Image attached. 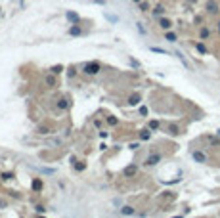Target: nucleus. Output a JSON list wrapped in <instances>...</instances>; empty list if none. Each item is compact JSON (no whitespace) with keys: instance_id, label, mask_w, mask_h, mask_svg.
<instances>
[{"instance_id":"28","label":"nucleus","mask_w":220,"mask_h":218,"mask_svg":"<svg viewBox=\"0 0 220 218\" xmlns=\"http://www.w3.org/2000/svg\"><path fill=\"white\" fill-rule=\"evenodd\" d=\"M105 17L109 19V21H117V17H115V15H111V14H105Z\"/></svg>"},{"instance_id":"5","label":"nucleus","mask_w":220,"mask_h":218,"mask_svg":"<svg viewBox=\"0 0 220 218\" xmlns=\"http://www.w3.org/2000/svg\"><path fill=\"white\" fill-rule=\"evenodd\" d=\"M159 27L165 29V31H169V29L172 27V21H170L169 17H161V19H159Z\"/></svg>"},{"instance_id":"8","label":"nucleus","mask_w":220,"mask_h":218,"mask_svg":"<svg viewBox=\"0 0 220 218\" xmlns=\"http://www.w3.org/2000/svg\"><path fill=\"white\" fill-rule=\"evenodd\" d=\"M193 159H195L197 163H207V155L203 151H193Z\"/></svg>"},{"instance_id":"16","label":"nucleus","mask_w":220,"mask_h":218,"mask_svg":"<svg viewBox=\"0 0 220 218\" xmlns=\"http://www.w3.org/2000/svg\"><path fill=\"white\" fill-rule=\"evenodd\" d=\"M63 71V65H56V67H52L50 73H54V75H60V73Z\"/></svg>"},{"instance_id":"7","label":"nucleus","mask_w":220,"mask_h":218,"mask_svg":"<svg viewBox=\"0 0 220 218\" xmlns=\"http://www.w3.org/2000/svg\"><path fill=\"white\" fill-rule=\"evenodd\" d=\"M167 132H169L170 136H178V134H180V126H178V124H169V126H167Z\"/></svg>"},{"instance_id":"34","label":"nucleus","mask_w":220,"mask_h":218,"mask_svg":"<svg viewBox=\"0 0 220 218\" xmlns=\"http://www.w3.org/2000/svg\"><path fill=\"white\" fill-rule=\"evenodd\" d=\"M218 33H220V21H218Z\"/></svg>"},{"instance_id":"26","label":"nucleus","mask_w":220,"mask_h":218,"mask_svg":"<svg viewBox=\"0 0 220 218\" xmlns=\"http://www.w3.org/2000/svg\"><path fill=\"white\" fill-rule=\"evenodd\" d=\"M149 128H151V130H155V128H159V121H151V123H149Z\"/></svg>"},{"instance_id":"27","label":"nucleus","mask_w":220,"mask_h":218,"mask_svg":"<svg viewBox=\"0 0 220 218\" xmlns=\"http://www.w3.org/2000/svg\"><path fill=\"white\" fill-rule=\"evenodd\" d=\"M10 178H14V174H10V172H4L2 174V180H10Z\"/></svg>"},{"instance_id":"11","label":"nucleus","mask_w":220,"mask_h":218,"mask_svg":"<svg viewBox=\"0 0 220 218\" xmlns=\"http://www.w3.org/2000/svg\"><path fill=\"white\" fill-rule=\"evenodd\" d=\"M207 12H209V14H218V4L211 0V2L207 4Z\"/></svg>"},{"instance_id":"18","label":"nucleus","mask_w":220,"mask_h":218,"mask_svg":"<svg viewBox=\"0 0 220 218\" xmlns=\"http://www.w3.org/2000/svg\"><path fill=\"white\" fill-rule=\"evenodd\" d=\"M165 38L169 40V42H176V35H174V33H167V35H165Z\"/></svg>"},{"instance_id":"30","label":"nucleus","mask_w":220,"mask_h":218,"mask_svg":"<svg viewBox=\"0 0 220 218\" xmlns=\"http://www.w3.org/2000/svg\"><path fill=\"white\" fill-rule=\"evenodd\" d=\"M140 113H142V115H148V107H140Z\"/></svg>"},{"instance_id":"13","label":"nucleus","mask_w":220,"mask_h":218,"mask_svg":"<svg viewBox=\"0 0 220 218\" xmlns=\"http://www.w3.org/2000/svg\"><path fill=\"white\" fill-rule=\"evenodd\" d=\"M73 167H75V170L82 172V170L86 168V163H84V161H75V163H73Z\"/></svg>"},{"instance_id":"32","label":"nucleus","mask_w":220,"mask_h":218,"mask_svg":"<svg viewBox=\"0 0 220 218\" xmlns=\"http://www.w3.org/2000/svg\"><path fill=\"white\" fill-rule=\"evenodd\" d=\"M130 147H132V149H138V147H140V144H138V142H134V144H130Z\"/></svg>"},{"instance_id":"23","label":"nucleus","mask_w":220,"mask_h":218,"mask_svg":"<svg viewBox=\"0 0 220 218\" xmlns=\"http://www.w3.org/2000/svg\"><path fill=\"white\" fill-rule=\"evenodd\" d=\"M38 134H50V128L48 126H38V130H36Z\"/></svg>"},{"instance_id":"33","label":"nucleus","mask_w":220,"mask_h":218,"mask_svg":"<svg viewBox=\"0 0 220 218\" xmlns=\"http://www.w3.org/2000/svg\"><path fill=\"white\" fill-rule=\"evenodd\" d=\"M132 2H138V4H140V2H142V0H132Z\"/></svg>"},{"instance_id":"25","label":"nucleus","mask_w":220,"mask_h":218,"mask_svg":"<svg viewBox=\"0 0 220 218\" xmlns=\"http://www.w3.org/2000/svg\"><path fill=\"white\" fill-rule=\"evenodd\" d=\"M57 105H60V109H67V107H69V103H67V100H60Z\"/></svg>"},{"instance_id":"20","label":"nucleus","mask_w":220,"mask_h":218,"mask_svg":"<svg viewBox=\"0 0 220 218\" xmlns=\"http://www.w3.org/2000/svg\"><path fill=\"white\" fill-rule=\"evenodd\" d=\"M149 50H151V52H157V54H165V56H167V50H163V48H157V46H151Z\"/></svg>"},{"instance_id":"9","label":"nucleus","mask_w":220,"mask_h":218,"mask_svg":"<svg viewBox=\"0 0 220 218\" xmlns=\"http://www.w3.org/2000/svg\"><path fill=\"white\" fill-rule=\"evenodd\" d=\"M44 82H46V84H48V86H52V88H54V86H57V79L54 77V73L46 77V79H44Z\"/></svg>"},{"instance_id":"24","label":"nucleus","mask_w":220,"mask_h":218,"mask_svg":"<svg viewBox=\"0 0 220 218\" xmlns=\"http://www.w3.org/2000/svg\"><path fill=\"white\" fill-rule=\"evenodd\" d=\"M140 10H142V12H148V10H149V2H140Z\"/></svg>"},{"instance_id":"3","label":"nucleus","mask_w":220,"mask_h":218,"mask_svg":"<svg viewBox=\"0 0 220 218\" xmlns=\"http://www.w3.org/2000/svg\"><path fill=\"white\" fill-rule=\"evenodd\" d=\"M136 172H138V168H136V165H128V167L123 170L124 178H132V176H136Z\"/></svg>"},{"instance_id":"10","label":"nucleus","mask_w":220,"mask_h":218,"mask_svg":"<svg viewBox=\"0 0 220 218\" xmlns=\"http://www.w3.org/2000/svg\"><path fill=\"white\" fill-rule=\"evenodd\" d=\"M140 100H142V96H140L138 92H136V94H132V96L128 98V103H130V105H138V103H140Z\"/></svg>"},{"instance_id":"4","label":"nucleus","mask_w":220,"mask_h":218,"mask_svg":"<svg viewBox=\"0 0 220 218\" xmlns=\"http://www.w3.org/2000/svg\"><path fill=\"white\" fill-rule=\"evenodd\" d=\"M31 188H33V191H42L44 182L40 180V178H35V180H33V184H31Z\"/></svg>"},{"instance_id":"15","label":"nucleus","mask_w":220,"mask_h":218,"mask_svg":"<svg viewBox=\"0 0 220 218\" xmlns=\"http://www.w3.org/2000/svg\"><path fill=\"white\" fill-rule=\"evenodd\" d=\"M149 138H151L149 130H142V132H140V140H149Z\"/></svg>"},{"instance_id":"12","label":"nucleus","mask_w":220,"mask_h":218,"mask_svg":"<svg viewBox=\"0 0 220 218\" xmlns=\"http://www.w3.org/2000/svg\"><path fill=\"white\" fill-rule=\"evenodd\" d=\"M82 33H84V31L78 27V25H73V27L69 29V35H73V36H78V35H82Z\"/></svg>"},{"instance_id":"14","label":"nucleus","mask_w":220,"mask_h":218,"mask_svg":"<svg viewBox=\"0 0 220 218\" xmlns=\"http://www.w3.org/2000/svg\"><path fill=\"white\" fill-rule=\"evenodd\" d=\"M121 212H123V214H127V216H130V214H134V207H130V205H124L123 207V209H121Z\"/></svg>"},{"instance_id":"22","label":"nucleus","mask_w":220,"mask_h":218,"mask_svg":"<svg viewBox=\"0 0 220 218\" xmlns=\"http://www.w3.org/2000/svg\"><path fill=\"white\" fill-rule=\"evenodd\" d=\"M209 35H211V33H209V29H207V27H203V29H201V38H203V40L209 38Z\"/></svg>"},{"instance_id":"35","label":"nucleus","mask_w":220,"mask_h":218,"mask_svg":"<svg viewBox=\"0 0 220 218\" xmlns=\"http://www.w3.org/2000/svg\"><path fill=\"white\" fill-rule=\"evenodd\" d=\"M188 2H197V0H188Z\"/></svg>"},{"instance_id":"2","label":"nucleus","mask_w":220,"mask_h":218,"mask_svg":"<svg viewBox=\"0 0 220 218\" xmlns=\"http://www.w3.org/2000/svg\"><path fill=\"white\" fill-rule=\"evenodd\" d=\"M159 161H161V153H151V155H148V159H145V167H153Z\"/></svg>"},{"instance_id":"1","label":"nucleus","mask_w":220,"mask_h":218,"mask_svg":"<svg viewBox=\"0 0 220 218\" xmlns=\"http://www.w3.org/2000/svg\"><path fill=\"white\" fill-rule=\"evenodd\" d=\"M99 69H102L99 61H88V63L82 67V73H84V75H96Z\"/></svg>"},{"instance_id":"21","label":"nucleus","mask_w":220,"mask_h":218,"mask_svg":"<svg viewBox=\"0 0 220 218\" xmlns=\"http://www.w3.org/2000/svg\"><path fill=\"white\" fill-rule=\"evenodd\" d=\"M153 14H155V15H163V14H165V8H163V6H157V8L153 10Z\"/></svg>"},{"instance_id":"19","label":"nucleus","mask_w":220,"mask_h":218,"mask_svg":"<svg viewBox=\"0 0 220 218\" xmlns=\"http://www.w3.org/2000/svg\"><path fill=\"white\" fill-rule=\"evenodd\" d=\"M107 123L111 124V126H117V124H119V119H117V117H107Z\"/></svg>"},{"instance_id":"31","label":"nucleus","mask_w":220,"mask_h":218,"mask_svg":"<svg viewBox=\"0 0 220 218\" xmlns=\"http://www.w3.org/2000/svg\"><path fill=\"white\" fill-rule=\"evenodd\" d=\"M36 212H44V207L42 205H36Z\"/></svg>"},{"instance_id":"6","label":"nucleus","mask_w":220,"mask_h":218,"mask_svg":"<svg viewBox=\"0 0 220 218\" xmlns=\"http://www.w3.org/2000/svg\"><path fill=\"white\" fill-rule=\"evenodd\" d=\"M67 15V19L73 23V25H78V21H81V17H78V14H75V12H67L65 14Z\"/></svg>"},{"instance_id":"17","label":"nucleus","mask_w":220,"mask_h":218,"mask_svg":"<svg viewBox=\"0 0 220 218\" xmlns=\"http://www.w3.org/2000/svg\"><path fill=\"white\" fill-rule=\"evenodd\" d=\"M195 48L201 52V54H207V46L203 44V42H197V44H195Z\"/></svg>"},{"instance_id":"29","label":"nucleus","mask_w":220,"mask_h":218,"mask_svg":"<svg viewBox=\"0 0 220 218\" xmlns=\"http://www.w3.org/2000/svg\"><path fill=\"white\" fill-rule=\"evenodd\" d=\"M77 75V71H75V67H71V69H69V77H75Z\"/></svg>"}]
</instances>
